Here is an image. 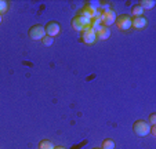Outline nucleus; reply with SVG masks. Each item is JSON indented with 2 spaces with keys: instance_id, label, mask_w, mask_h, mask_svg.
<instances>
[{
  "instance_id": "obj_1",
  "label": "nucleus",
  "mask_w": 156,
  "mask_h": 149,
  "mask_svg": "<svg viewBox=\"0 0 156 149\" xmlns=\"http://www.w3.org/2000/svg\"><path fill=\"white\" fill-rule=\"evenodd\" d=\"M90 25H91V20L87 17H83V15H79V14L76 17H73V20H72V28L75 30H77V32H83V30L88 29Z\"/></svg>"
},
{
  "instance_id": "obj_2",
  "label": "nucleus",
  "mask_w": 156,
  "mask_h": 149,
  "mask_svg": "<svg viewBox=\"0 0 156 149\" xmlns=\"http://www.w3.org/2000/svg\"><path fill=\"white\" fill-rule=\"evenodd\" d=\"M133 131L138 137H145L151 131V124L148 122H145V120H137L133 124Z\"/></svg>"
},
{
  "instance_id": "obj_3",
  "label": "nucleus",
  "mask_w": 156,
  "mask_h": 149,
  "mask_svg": "<svg viewBox=\"0 0 156 149\" xmlns=\"http://www.w3.org/2000/svg\"><path fill=\"white\" fill-rule=\"evenodd\" d=\"M116 12L113 11L112 9H109V10H106V11H102L101 12V17H100V20H101V23H102L104 27H111L112 23H115V21H116Z\"/></svg>"
},
{
  "instance_id": "obj_4",
  "label": "nucleus",
  "mask_w": 156,
  "mask_h": 149,
  "mask_svg": "<svg viewBox=\"0 0 156 149\" xmlns=\"http://www.w3.org/2000/svg\"><path fill=\"white\" fill-rule=\"evenodd\" d=\"M115 23H116V27L119 28V30H129L131 28V15H129V14L118 15Z\"/></svg>"
},
{
  "instance_id": "obj_5",
  "label": "nucleus",
  "mask_w": 156,
  "mask_h": 149,
  "mask_svg": "<svg viewBox=\"0 0 156 149\" xmlns=\"http://www.w3.org/2000/svg\"><path fill=\"white\" fill-rule=\"evenodd\" d=\"M28 35H29V37L32 39V40H41V39L46 36V30H44L43 25H40V23H36V25L30 27Z\"/></svg>"
},
{
  "instance_id": "obj_6",
  "label": "nucleus",
  "mask_w": 156,
  "mask_h": 149,
  "mask_svg": "<svg viewBox=\"0 0 156 149\" xmlns=\"http://www.w3.org/2000/svg\"><path fill=\"white\" fill-rule=\"evenodd\" d=\"M44 30H46V35L47 36L54 37V36L59 35V32H61V25H59V22H57V21H50V22L44 27Z\"/></svg>"
},
{
  "instance_id": "obj_7",
  "label": "nucleus",
  "mask_w": 156,
  "mask_h": 149,
  "mask_svg": "<svg viewBox=\"0 0 156 149\" xmlns=\"http://www.w3.org/2000/svg\"><path fill=\"white\" fill-rule=\"evenodd\" d=\"M80 33H82L80 39H82V41L86 44H94L95 40H97V35H95V32L91 28H88V29L83 30V32H80Z\"/></svg>"
},
{
  "instance_id": "obj_8",
  "label": "nucleus",
  "mask_w": 156,
  "mask_h": 149,
  "mask_svg": "<svg viewBox=\"0 0 156 149\" xmlns=\"http://www.w3.org/2000/svg\"><path fill=\"white\" fill-rule=\"evenodd\" d=\"M148 25V21L145 17H131V27L136 29H144Z\"/></svg>"
},
{
  "instance_id": "obj_9",
  "label": "nucleus",
  "mask_w": 156,
  "mask_h": 149,
  "mask_svg": "<svg viewBox=\"0 0 156 149\" xmlns=\"http://www.w3.org/2000/svg\"><path fill=\"white\" fill-rule=\"evenodd\" d=\"M95 35H97L98 40H106V39L111 36V30L106 27H101V29L98 30V32H95Z\"/></svg>"
},
{
  "instance_id": "obj_10",
  "label": "nucleus",
  "mask_w": 156,
  "mask_h": 149,
  "mask_svg": "<svg viewBox=\"0 0 156 149\" xmlns=\"http://www.w3.org/2000/svg\"><path fill=\"white\" fill-rule=\"evenodd\" d=\"M138 4L142 7V10H151V9H153V7H155L156 2H155V0H141Z\"/></svg>"
},
{
  "instance_id": "obj_11",
  "label": "nucleus",
  "mask_w": 156,
  "mask_h": 149,
  "mask_svg": "<svg viewBox=\"0 0 156 149\" xmlns=\"http://www.w3.org/2000/svg\"><path fill=\"white\" fill-rule=\"evenodd\" d=\"M54 148H55L54 144L48 140H41L39 142V149H54Z\"/></svg>"
},
{
  "instance_id": "obj_12",
  "label": "nucleus",
  "mask_w": 156,
  "mask_h": 149,
  "mask_svg": "<svg viewBox=\"0 0 156 149\" xmlns=\"http://www.w3.org/2000/svg\"><path fill=\"white\" fill-rule=\"evenodd\" d=\"M131 14H133V17H142L144 10H142V7L140 4H136V6L131 7Z\"/></svg>"
},
{
  "instance_id": "obj_13",
  "label": "nucleus",
  "mask_w": 156,
  "mask_h": 149,
  "mask_svg": "<svg viewBox=\"0 0 156 149\" xmlns=\"http://www.w3.org/2000/svg\"><path fill=\"white\" fill-rule=\"evenodd\" d=\"M102 149H115V142L112 140L106 138V140L102 141Z\"/></svg>"
},
{
  "instance_id": "obj_14",
  "label": "nucleus",
  "mask_w": 156,
  "mask_h": 149,
  "mask_svg": "<svg viewBox=\"0 0 156 149\" xmlns=\"http://www.w3.org/2000/svg\"><path fill=\"white\" fill-rule=\"evenodd\" d=\"M41 43H43L44 46L48 47V46H51V44L54 43V37H51V36H47V35H46L43 39H41Z\"/></svg>"
},
{
  "instance_id": "obj_15",
  "label": "nucleus",
  "mask_w": 156,
  "mask_h": 149,
  "mask_svg": "<svg viewBox=\"0 0 156 149\" xmlns=\"http://www.w3.org/2000/svg\"><path fill=\"white\" fill-rule=\"evenodd\" d=\"M9 10V3H7L6 0H0V14H3Z\"/></svg>"
},
{
  "instance_id": "obj_16",
  "label": "nucleus",
  "mask_w": 156,
  "mask_h": 149,
  "mask_svg": "<svg viewBox=\"0 0 156 149\" xmlns=\"http://www.w3.org/2000/svg\"><path fill=\"white\" fill-rule=\"evenodd\" d=\"M149 124L151 126H156V113H151L149 115Z\"/></svg>"
},
{
  "instance_id": "obj_17",
  "label": "nucleus",
  "mask_w": 156,
  "mask_h": 149,
  "mask_svg": "<svg viewBox=\"0 0 156 149\" xmlns=\"http://www.w3.org/2000/svg\"><path fill=\"white\" fill-rule=\"evenodd\" d=\"M151 134L152 135H156V126H151Z\"/></svg>"
},
{
  "instance_id": "obj_18",
  "label": "nucleus",
  "mask_w": 156,
  "mask_h": 149,
  "mask_svg": "<svg viewBox=\"0 0 156 149\" xmlns=\"http://www.w3.org/2000/svg\"><path fill=\"white\" fill-rule=\"evenodd\" d=\"M54 149H66V148H64V146H55Z\"/></svg>"
},
{
  "instance_id": "obj_19",
  "label": "nucleus",
  "mask_w": 156,
  "mask_h": 149,
  "mask_svg": "<svg viewBox=\"0 0 156 149\" xmlns=\"http://www.w3.org/2000/svg\"><path fill=\"white\" fill-rule=\"evenodd\" d=\"M2 20H3V18H2V14H0V23H2Z\"/></svg>"
},
{
  "instance_id": "obj_20",
  "label": "nucleus",
  "mask_w": 156,
  "mask_h": 149,
  "mask_svg": "<svg viewBox=\"0 0 156 149\" xmlns=\"http://www.w3.org/2000/svg\"><path fill=\"white\" fill-rule=\"evenodd\" d=\"M93 149H101V148H93Z\"/></svg>"
}]
</instances>
